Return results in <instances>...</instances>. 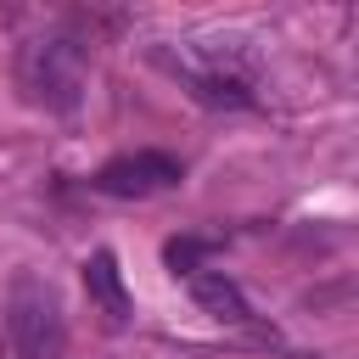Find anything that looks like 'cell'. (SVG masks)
<instances>
[{"label":"cell","mask_w":359,"mask_h":359,"mask_svg":"<svg viewBox=\"0 0 359 359\" xmlns=\"http://www.w3.org/2000/svg\"><path fill=\"white\" fill-rule=\"evenodd\" d=\"M17 79H22L34 107L73 112L84 101V50L67 39H28L17 56Z\"/></svg>","instance_id":"obj_1"},{"label":"cell","mask_w":359,"mask_h":359,"mask_svg":"<svg viewBox=\"0 0 359 359\" xmlns=\"http://www.w3.org/2000/svg\"><path fill=\"white\" fill-rule=\"evenodd\" d=\"M6 331L11 348L22 359H62L67 348V325H62V303L39 275H17L6 292Z\"/></svg>","instance_id":"obj_2"},{"label":"cell","mask_w":359,"mask_h":359,"mask_svg":"<svg viewBox=\"0 0 359 359\" xmlns=\"http://www.w3.org/2000/svg\"><path fill=\"white\" fill-rule=\"evenodd\" d=\"M90 185L107 191V196H151V191L180 185V157H168V151H123V157L101 163Z\"/></svg>","instance_id":"obj_3"},{"label":"cell","mask_w":359,"mask_h":359,"mask_svg":"<svg viewBox=\"0 0 359 359\" xmlns=\"http://www.w3.org/2000/svg\"><path fill=\"white\" fill-rule=\"evenodd\" d=\"M191 297H196L219 325H252V309H247L241 286H236L224 269H196V275H191Z\"/></svg>","instance_id":"obj_4"},{"label":"cell","mask_w":359,"mask_h":359,"mask_svg":"<svg viewBox=\"0 0 359 359\" xmlns=\"http://www.w3.org/2000/svg\"><path fill=\"white\" fill-rule=\"evenodd\" d=\"M84 292H90V303H95L112 325L129 320V286H123V269H118L112 252H90V258H84Z\"/></svg>","instance_id":"obj_5"},{"label":"cell","mask_w":359,"mask_h":359,"mask_svg":"<svg viewBox=\"0 0 359 359\" xmlns=\"http://www.w3.org/2000/svg\"><path fill=\"white\" fill-rule=\"evenodd\" d=\"M213 252H219V241H202V236H174V241L163 247V258H168L174 269H185V275H196L202 258H213Z\"/></svg>","instance_id":"obj_6"}]
</instances>
